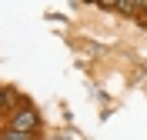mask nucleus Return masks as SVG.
<instances>
[{
	"instance_id": "obj_5",
	"label": "nucleus",
	"mask_w": 147,
	"mask_h": 140,
	"mask_svg": "<svg viewBox=\"0 0 147 140\" xmlns=\"http://www.w3.org/2000/svg\"><path fill=\"white\" fill-rule=\"evenodd\" d=\"M140 10H144V13H147V0H144V3H140Z\"/></svg>"
},
{
	"instance_id": "obj_3",
	"label": "nucleus",
	"mask_w": 147,
	"mask_h": 140,
	"mask_svg": "<svg viewBox=\"0 0 147 140\" xmlns=\"http://www.w3.org/2000/svg\"><path fill=\"white\" fill-rule=\"evenodd\" d=\"M7 100H10V90H3V87H0V110L7 107Z\"/></svg>"
},
{
	"instance_id": "obj_6",
	"label": "nucleus",
	"mask_w": 147,
	"mask_h": 140,
	"mask_svg": "<svg viewBox=\"0 0 147 140\" xmlns=\"http://www.w3.org/2000/svg\"><path fill=\"white\" fill-rule=\"evenodd\" d=\"M0 140H3V137H0Z\"/></svg>"
},
{
	"instance_id": "obj_1",
	"label": "nucleus",
	"mask_w": 147,
	"mask_h": 140,
	"mask_svg": "<svg viewBox=\"0 0 147 140\" xmlns=\"http://www.w3.org/2000/svg\"><path fill=\"white\" fill-rule=\"evenodd\" d=\"M37 127H40V113L34 107H24L10 117V130H17V133H34Z\"/></svg>"
},
{
	"instance_id": "obj_4",
	"label": "nucleus",
	"mask_w": 147,
	"mask_h": 140,
	"mask_svg": "<svg viewBox=\"0 0 147 140\" xmlns=\"http://www.w3.org/2000/svg\"><path fill=\"white\" fill-rule=\"evenodd\" d=\"M97 7H100V10H117V3H114V0H100Z\"/></svg>"
},
{
	"instance_id": "obj_2",
	"label": "nucleus",
	"mask_w": 147,
	"mask_h": 140,
	"mask_svg": "<svg viewBox=\"0 0 147 140\" xmlns=\"http://www.w3.org/2000/svg\"><path fill=\"white\" fill-rule=\"evenodd\" d=\"M117 10L120 13H130V10H140V3H134V0H117Z\"/></svg>"
}]
</instances>
